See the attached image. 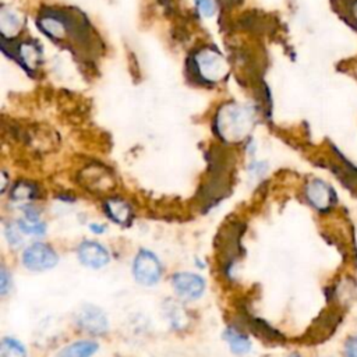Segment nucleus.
I'll list each match as a JSON object with an SVG mask.
<instances>
[{
    "label": "nucleus",
    "mask_w": 357,
    "mask_h": 357,
    "mask_svg": "<svg viewBox=\"0 0 357 357\" xmlns=\"http://www.w3.org/2000/svg\"><path fill=\"white\" fill-rule=\"evenodd\" d=\"M306 197L308 203L319 212L329 211L336 201V196L331 189V186H328L325 182L318 179L311 180L307 184Z\"/></svg>",
    "instance_id": "nucleus-7"
},
{
    "label": "nucleus",
    "mask_w": 357,
    "mask_h": 357,
    "mask_svg": "<svg viewBox=\"0 0 357 357\" xmlns=\"http://www.w3.org/2000/svg\"><path fill=\"white\" fill-rule=\"evenodd\" d=\"M172 285L176 293L186 300H197L205 290L204 279L191 272L175 273L172 278Z\"/></svg>",
    "instance_id": "nucleus-5"
},
{
    "label": "nucleus",
    "mask_w": 357,
    "mask_h": 357,
    "mask_svg": "<svg viewBox=\"0 0 357 357\" xmlns=\"http://www.w3.org/2000/svg\"><path fill=\"white\" fill-rule=\"evenodd\" d=\"M0 24H2V31L5 35H9V34L13 35L20 30L19 27L22 26V22L15 12L3 10L2 12V23Z\"/></svg>",
    "instance_id": "nucleus-15"
},
{
    "label": "nucleus",
    "mask_w": 357,
    "mask_h": 357,
    "mask_svg": "<svg viewBox=\"0 0 357 357\" xmlns=\"http://www.w3.org/2000/svg\"><path fill=\"white\" fill-rule=\"evenodd\" d=\"M347 9H349V16H350V19H351V20L356 23V26H357V0H351Z\"/></svg>",
    "instance_id": "nucleus-23"
},
{
    "label": "nucleus",
    "mask_w": 357,
    "mask_h": 357,
    "mask_svg": "<svg viewBox=\"0 0 357 357\" xmlns=\"http://www.w3.org/2000/svg\"><path fill=\"white\" fill-rule=\"evenodd\" d=\"M9 272L5 267H2V272H0V289H2V294H6L9 290Z\"/></svg>",
    "instance_id": "nucleus-21"
},
{
    "label": "nucleus",
    "mask_w": 357,
    "mask_h": 357,
    "mask_svg": "<svg viewBox=\"0 0 357 357\" xmlns=\"http://www.w3.org/2000/svg\"><path fill=\"white\" fill-rule=\"evenodd\" d=\"M194 65L200 77L208 83L221 81L229 68L225 58L214 49H203L194 56Z\"/></svg>",
    "instance_id": "nucleus-2"
},
{
    "label": "nucleus",
    "mask_w": 357,
    "mask_h": 357,
    "mask_svg": "<svg viewBox=\"0 0 357 357\" xmlns=\"http://www.w3.org/2000/svg\"><path fill=\"white\" fill-rule=\"evenodd\" d=\"M77 324L84 331L94 335H104L108 332V318L105 312L93 304H86L77 314Z\"/></svg>",
    "instance_id": "nucleus-6"
},
{
    "label": "nucleus",
    "mask_w": 357,
    "mask_h": 357,
    "mask_svg": "<svg viewBox=\"0 0 357 357\" xmlns=\"http://www.w3.org/2000/svg\"><path fill=\"white\" fill-rule=\"evenodd\" d=\"M223 338L226 339V342L230 346L232 353L237 354V356H243L250 353L251 350V342L248 339V336H246L244 333L239 332L235 328H228L223 333Z\"/></svg>",
    "instance_id": "nucleus-9"
},
{
    "label": "nucleus",
    "mask_w": 357,
    "mask_h": 357,
    "mask_svg": "<svg viewBox=\"0 0 357 357\" xmlns=\"http://www.w3.org/2000/svg\"><path fill=\"white\" fill-rule=\"evenodd\" d=\"M105 209L108 215L120 225H126L132 221V208L127 203L122 200H108L105 204Z\"/></svg>",
    "instance_id": "nucleus-11"
},
{
    "label": "nucleus",
    "mask_w": 357,
    "mask_h": 357,
    "mask_svg": "<svg viewBox=\"0 0 357 357\" xmlns=\"http://www.w3.org/2000/svg\"><path fill=\"white\" fill-rule=\"evenodd\" d=\"M254 123V116L250 108L230 104L221 108L216 116V132L229 141L237 143L247 137Z\"/></svg>",
    "instance_id": "nucleus-1"
},
{
    "label": "nucleus",
    "mask_w": 357,
    "mask_h": 357,
    "mask_svg": "<svg viewBox=\"0 0 357 357\" xmlns=\"http://www.w3.org/2000/svg\"><path fill=\"white\" fill-rule=\"evenodd\" d=\"M19 229L23 233L27 235H34V236H41L45 233L47 226L45 223H42L40 219H30V218H24L22 221H19Z\"/></svg>",
    "instance_id": "nucleus-16"
},
{
    "label": "nucleus",
    "mask_w": 357,
    "mask_h": 357,
    "mask_svg": "<svg viewBox=\"0 0 357 357\" xmlns=\"http://www.w3.org/2000/svg\"><path fill=\"white\" fill-rule=\"evenodd\" d=\"M91 230L95 233H102L105 232V226H98V225H91Z\"/></svg>",
    "instance_id": "nucleus-24"
},
{
    "label": "nucleus",
    "mask_w": 357,
    "mask_h": 357,
    "mask_svg": "<svg viewBox=\"0 0 357 357\" xmlns=\"http://www.w3.org/2000/svg\"><path fill=\"white\" fill-rule=\"evenodd\" d=\"M0 351H2V357H27L24 346L13 338H5L2 340Z\"/></svg>",
    "instance_id": "nucleus-14"
},
{
    "label": "nucleus",
    "mask_w": 357,
    "mask_h": 357,
    "mask_svg": "<svg viewBox=\"0 0 357 357\" xmlns=\"http://www.w3.org/2000/svg\"><path fill=\"white\" fill-rule=\"evenodd\" d=\"M79 258L80 261L90 268L98 269L105 267L109 262L108 250L97 241H83L79 247Z\"/></svg>",
    "instance_id": "nucleus-8"
},
{
    "label": "nucleus",
    "mask_w": 357,
    "mask_h": 357,
    "mask_svg": "<svg viewBox=\"0 0 357 357\" xmlns=\"http://www.w3.org/2000/svg\"><path fill=\"white\" fill-rule=\"evenodd\" d=\"M40 24H41V29L44 30V33H47L49 37L63 38L66 34L65 23L62 20H59L58 17H42L40 20Z\"/></svg>",
    "instance_id": "nucleus-13"
},
{
    "label": "nucleus",
    "mask_w": 357,
    "mask_h": 357,
    "mask_svg": "<svg viewBox=\"0 0 357 357\" xmlns=\"http://www.w3.org/2000/svg\"><path fill=\"white\" fill-rule=\"evenodd\" d=\"M13 197L16 200H26L33 197V187H29L27 184H19L15 191H13Z\"/></svg>",
    "instance_id": "nucleus-20"
},
{
    "label": "nucleus",
    "mask_w": 357,
    "mask_h": 357,
    "mask_svg": "<svg viewBox=\"0 0 357 357\" xmlns=\"http://www.w3.org/2000/svg\"><path fill=\"white\" fill-rule=\"evenodd\" d=\"M8 237H9V240H10V243L12 244H19L20 243V240H22V237L17 235V229H15V228H10V229H8Z\"/></svg>",
    "instance_id": "nucleus-22"
},
{
    "label": "nucleus",
    "mask_w": 357,
    "mask_h": 357,
    "mask_svg": "<svg viewBox=\"0 0 357 357\" xmlns=\"http://www.w3.org/2000/svg\"><path fill=\"white\" fill-rule=\"evenodd\" d=\"M289 357H301V356H299V354H290Z\"/></svg>",
    "instance_id": "nucleus-25"
},
{
    "label": "nucleus",
    "mask_w": 357,
    "mask_h": 357,
    "mask_svg": "<svg viewBox=\"0 0 357 357\" xmlns=\"http://www.w3.org/2000/svg\"><path fill=\"white\" fill-rule=\"evenodd\" d=\"M133 273L138 283L144 286H152L161 279L162 265L154 253L141 250L134 260Z\"/></svg>",
    "instance_id": "nucleus-3"
},
{
    "label": "nucleus",
    "mask_w": 357,
    "mask_h": 357,
    "mask_svg": "<svg viewBox=\"0 0 357 357\" xmlns=\"http://www.w3.org/2000/svg\"><path fill=\"white\" fill-rule=\"evenodd\" d=\"M196 5L204 17H212L216 12L214 0H196Z\"/></svg>",
    "instance_id": "nucleus-18"
},
{
    "label": "nucleus",
    "mask_w": 357,
    "mask_h": 357,
    "mask_svg": "<svg viewBox=\"0 0 357 357\" xmlns=\"http://www.w3.org/2000/svg\"><path fill=\"white\" fill-rule=\"evenodd\" d=\"M20 55H22V59H23V62H24L26 65H33V63H35V62L38 61V52H37V49H35L33 45H30V44H24V45L22 47Z\"/></svg>",
    "instance_id": "nucleus-17"
},
{
    "label": "nucleus",
    "mask_w": 357,
    "mask_h": 357,
    "mask_svg": "<svg viewBox=\"0 0 357 357\" xmlns=\"http://www.w3.org/2000/svg\"><path fill=\"white\" fill-rule=\"evenodd\" d=\"M344 357H357V335L349 336L343 344Z\"/></svg>",
    "instance_id": "nucleus-19"
},
{
    "label": "nucleus",
    "mask_w": 357,
    "mask_h": 357,
    "mask_svg": "<svg viewBox=\"0 0 357 357\" xmlns=\"http://www.w3.org/2000/svg\"><path fill=\"white\" fill-rule=\"evenodd\" d=\"M253 332H255L261 339L269 342V343H278L282 342L283 338L280 336V333H278L273 328H271L267 322H264L262 319H258L255 317H250L247 319L246 324Z\"/></svg>",
    "instance_id": "nucleus-12"
},
{
    "label": "nucleus",
    "mask_w": 357,
    "mask_h": 357,
    "mask_svg": "<svg viewBox=\"0 0 357 357\" xmlns=\"http://www.w3.org/2000/svg\"><path fill=\"white\" fill-rule=\"evenodd\" d=\"M98 343L94 340H77L65 347L59 357H93L98 351Z\"/></svg>",
    "instance_id": "nucleus-10"
},
{
    "label": "nucleus",
    "mask_w": 357,
    "mask_h": 357,
    "mask_svg": "<svg viewBox=\"0 0 357 357\" xmlns=\"http://www.w3.org/2000/svg\"><path fill=\"white\" fill-rule=\"evenodd\" d=\"M59 258L56 251L48 244L35 243L26 248L23 254V264L35 272H44L52 269L58 264Z\"/></svg>",
    "instance_id": "nucleus-4"
}]
</instances>
